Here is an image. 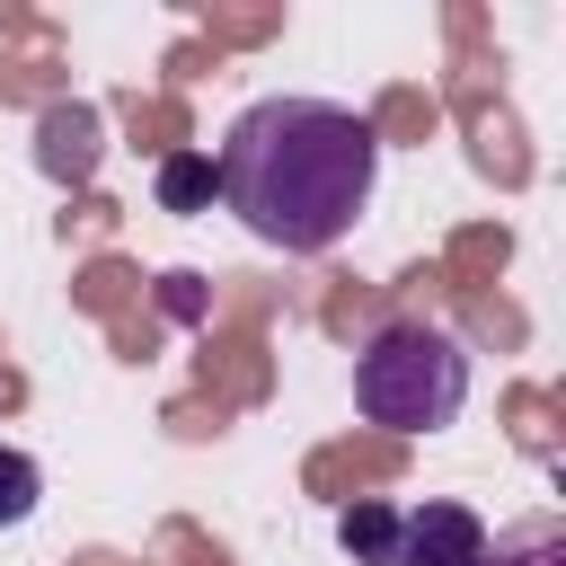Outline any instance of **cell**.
<instances>
[{
    "label": "cell",
    "mask_w": 566,
    "mask_h": 566,
    "mask_svg": "<svg viewBox=\"0 0 566 566\" xmlns=\"http://www.w3.org/2000/svg\"><path fill=\"white\" fill-rule=\"evenodd\" d=\"M371 177H380V133L336 97H256L212 150L221 203L283 256L336 248L363 221Z\"/></svg>",
    "instance_id": "obj_1"
},
{
    "label": "cell",
    "mask_w": 566,
    "mask_h": 566,
    "mask_svg": "<svg viewBox=\"0 0 566 566\" xmlns=\"http://www.w3.org/2000/svg\"><path fill=\"white\" fill-rule=\"evenodd\" d=\"M354 407L389 433H442L469 407V354L433 318H389L354 354Z\"/></svg>",
    "instance_id": "obj_2"
},
{
    "label": "cell",
    "mask_w": 566,
    "mask_h": 566,
    "mask_svg": "<svg viewBox=\"0 0 566 566\" xmlns=\"http://www.w3.org/2000/svg\"><path fill=\"white\" fill-rule=\"evenodd\" d=\"M398 566H486V522L451 495H424L398 513Z\"/></svg>",
    "instance_id": "obj_3"
},
{
    "label": "cell",
    "mask_w": 566,
    "mask_h": 566,
    "mask_svg": "<svg viewBox=\"0 0 566 566\" xmlns=\"http://www.w3.org/2000/svg\"><path fill=\"white\" fill-rule=\"evenodd\" d=\"M336 539H345L354 566H398V504H345Z\"/></svg>",
    "instance_id": "obj_4"
},
{
    "label": "cell",
    "mask_w": 566,
    "mask_h": 566,
    "mask_svg": "<svg viewBox=\"0 0 566 566\" xmlns=\"http://www.w3.org/2000/svg\"><path fill=\"white\" fill-rule=\"evenodd\" d=\"M88 159H97V115L88 106H53L44 115V168L53 177H88Z\"/></svg>",
    "instance_id": "obj_5"
},
{
    "label": "cell",
    "mask_w": 566,
    "mask_h": 566,
    "mask_svg": "<svg viewBox=\"0 0 566 566\" xmlns=\"http://www.w3.org/2000/svg\"><path fill=\"white\" fill-rule=\"evenodd\" d=\"M486 566H566V531L548 513H531V522H513V531L486 539Z\"/></svg>",
    "instance_id": "obj_6"
},
{
    "label": "cell",
    "mask_w": 566,
    "mask_h": 566,
    "mask_svg": "<svg viewBox=\"0 0 566 566\" xmlns=\"http://www.w3.org/2000/svg\"><path fill=\"white\" fill-rule=\"evenodd\" d=\"M221 186H212V150H168L159 159V203L168 212H203Z\"/></svg>",
    "instance_id": "obj_7"
},
{
    "label": "cell",
    "mask_w": 566,
    "mask_h": 566,
    "mask_svg": "<svg viewBox=\"0 0 566 566\" xmlns=\"http://www.w3.org/2000/svg\"><path fill=\"white\" fill-rule=\"evenodd\" d=\"M35 504H44V469H35L27 451H9V442H0V531H18Z\"/></svg>",
    "instance_id": "obj_8"
}]
</instances>
